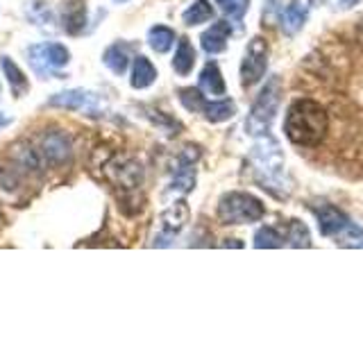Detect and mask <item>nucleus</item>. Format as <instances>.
<instances>
[{"mask_svg":"<svg viewBox=\"0 0 363 340\" xmlns=\"http://www.w3.org/2000/svg\"><path fill=\"white\" fill-rule=\"evenodd\" d=\"M327 130H329V118L320 102L304 98V100H295L289 107L286 120H284V132H286L291 143L315 147L323 143Z\"/></svg>","mask_w":363,"mask_h":340,"instance_id":"nucleus-1","label":"nucleus"},{"mask_svg":"<svg viewBox=\"0 0 363 340\" xmlns=\"http://www.w3.org/2000/svg\"><path fill=\"white\" fill-rule=\"evenodd\" d=\"M266 215V207L250 193H227L218 202V220L223 225H247Z\"/></svg>","mask_w":363,"mask_h":340,"instance_id":"nucleus-2","label":"nucleus"},{"mask_svg":"<svg viewBox=\"0 0 363 340\" xmlns=\"http://www.w3.org/2000/svg\"><path fill=\"white\" fill-rule=\"evenodd\" d=\"M28 62L39 77H64V68L71 64V52L62 43H34L28 48Z\"/></svg>","mask_w":363,"mask_h":340,"instance_id":"nucleus-3","label":"nucleus"},{"mask_svg":"<svg viewBox=\"0 0 363 340\" xmlns=\"http://www.w3.org/2000/svg\"><path fill=\"white\" fill-rule=\"evenodd\" d=\"M279 100H281V82H279V77H270L264 91L259 94L257 102L252 105V111H250V116L245 120V130L250 134L268 132L279 109Z\"/></svg>","mask_w":363,"mask_h":340,"instance_id":"nucleus-4","label":"nucleus"},{"mask_svg":"<svg viewBox=\"0 0 363 340\" xmlns=\"http://www.w3.org/2000/svg\"><path fill=\"white\" fill-rule=\"evenodd\" d=\"M48 102H50V107H60L66 111H79V113H86V116H100V113L105 111V100H102V96L86 89L62 91V94H55Z\"/></svg>","mask_w":363,"mask_h":340,"instance_id":"nucleus-5","label":"nucleus"},{"mask_svg":"<svg viewBox=\"0 0 363 340\" xmlns=\"http://www.w3.org/2000/svg\"><path fill=\"white\" fill-rule=\"evenodd\" d=\"M39 154L48 166H64L73 157V143L62 130H48L39 136Z\"/></svg>","mask_w":363,"mask_h":340,"instance_id":"nucleus-6","label":"nucleus"},{"mask_svg":"<svg viewBox=\"0 0 363 340\" xmlns=\"http://www.w3.org/2000/svg\"><path fill=\"white\" fill-rule=\"evenodd\" d=\"M266 68H268V43L261 37H255L247 43V50L241 64L243 86H255L266 75Z\"/></svg>","mask_w":363,"mask_h":340,"instance_id":"nucleus-7","label":"nucleus"},{"mask_svg":"<svg viewBox=\"0 0 363 340\" xmlns=\"http://www.w3.org/2000/svg\"><path fill=\"white\" fill-rule=\"evenodd\" d=\"M109 177L121 196L125 193L128 198H132L143 184V168L139 162H134V159H118V162L111 164Z\"/></svg>","mask_w":363,"mask_h":340,"instance_id":"nucleus-8","label":"nucleus"},{"mask_svg":"<svg viewBox=\"0 0 363 340\" xmlns=\"http://www.w3.org/2000/svg\"><path fill=\"white\" fill-rule=\"evenodd\" d=\"M255 150H257L255 159H257L259 173H266V177H279L284 168V157L279 152V145L272 139H264L257 143Z\"/></svg>","mask_w":363,"mask_h":340,"instance_id":"nucleus-9","label":"nucleus"},{"mask_svg":"<svg viewBox=\"0 0 363 340\" xmlns=\"http://www.w3.org/2000/svg\"><path fill=\"white\" fill-rule=\"evenodd\" d=\"M159 222H162V232L164 236H175L179 234L182 230H184V225L189 222V207L186 202H173L170 207L162 213V218H159Z\"/></svg>","mask_w":363,"mask_h":340,"instance_id":"nucleus-10","label":"nucleus"},{"mask_svg":"<svg viewBox=\"0 0 363 340\" xmlns=\"http://www.w3.org/2000/svg\"><path fill=\"white\" fill-rule=\"evenodd\" d=\"M230 23L227 21H218V23H213V26L207 30V32H202V37H200V43H202V50L204 52H209V55H218L227 48V39H230Z\"/></svg>","mask_w":363,"mask_h":340,"instance_id":"nucleus-11","label":"nucleus"},{"mask_svg":"<svg viewBox=\"0 0 363 340\" xmlns=\"http://www.w3.org/2000/svg\"><path fill=\"white\" fill-rule=\"evenodd\" d=\"M350 225L347 215L336 207H323L318 211V230L327 238H336Z\"/></svg>","mask_w":363,"mask_h":340,"instance_id":"nucleus-12","label":"nucleus"},{"mask_svg":"<svg viewBox=\"0 0 363 340\" xmlns=\"http://www.w3.org/2000/svg\"><path fill=\"white\" fill-rule=\"evenodd\" d=\"M62 23L68 34H79L86 26V7L84 0H68L62 9Z\"/></svg>","mask_w":363,"mask_h":340,"instance_id":"nucleus-13","label":"nucleus"},{"mask_svg":"<svg viewBox=\"0 0 363 340\" xmlns=\"http://www.w3.org/2000/svg\"><path fill=\"white\" fill-rule=\"evenodd\" d=\"M198 89L202 91L204 96H209V98H220V96H225V79L220 75V68L216 66L213 62H209L207 66L202 68Z\"/></svg>","mask_w":363,"mask_h":340,"instance_id":"nucleus-14","label":"nucleus"},{"mask_svg":"<svg viewBox=\"0 0 363 340\" xmlns=\"http://www.w3.org/2000/svg\"><path fill=\"white\" fill-rule=\"evenodd\" d=\"M130 60H132V48L128 43H123V41L109 45V48L105 50V55H102V62H105V66L116 75H123L125 71H128Z\"/></svg>","mask_w":363,"mask_h":340,"instance_id":"nucleus-15","label":"nucleus"},{"mask_svg":"<svg viewBox=\"0 0 363 340\" xmlns=\"http://www.w3.org/2000/svg\"><path fill=\"white\" fill-rule=\"evenodd\" d=\"M306 14H309V0H291V5L284 9L281 30L286 34H295L304 26Z\"/></svg>","mask_w":363,"mask_h":340,"instance_id":"nucleus-16","label":"nucleus"},{"mask_svg":"<svg viewBox=\"0 0 363 340\" xmlns=\"http://www.w3.org/2000/svg\"><path fill=\"white\" fill-rule=\"evenodd\" d=\"M0 66H3V73H5V79H7V84L11 89V94H14L16 98H21L23 94H28V77L18 68V64L11 60V57L3 55Z\"/></svg>","mask_w":363,"mask_h":340,"instance_id":"nucleus-17","label":"nucleus"},{"mask_svg":"<svg viewBox=\"0 0 363 340\" xmlns=\"http://www.w3.org/2000/svg\"><path fill=\"white\" fill-rule=\"evenodd\" d=\"M157 79V68L147 57H136L132 64V75H130V84L134 89H147Z\"/></svg>","mask_w":363,"mask_h":340,"instance_id":"nucleus-18","label":"nucleus"},{"mask_svg":"<svg viewBox=\"0 0 363 340\" xmlns=\"http://www.w3.org/2000/svg\"><path fill=\"white\" fill-rule=\"evenodd\" d=\"M202 113H204V118H207L209 123H223V120L234 118L236 105H234L232 100H213V102H204Z\"/></svg>","mask_w":363,"mask_h":340,"instance_id":"nucleus-19","label":"nucleus"},{"mask_svg":"<svg viewBox=\"0 0 363 340\" xmlns=\"http://www.w3.org/2000/svg\"><path fill=\"white\" fill-rule=\"evenodd\" d=\"M196 66V50L193 45L189 43V39H182L177 43V52H175V60H173V68L177 75H189Z\"/></svg>","mask_w":363,"mask_h":340,"instance_id":"nucleus-20","label":"nucleus"},{"mask_svg":"<svg viewBox=\"0 0 363 340\" xmlns=\"http://www.w3.org/2000/svg\"><path fill=\"white\" fill-rule=\"evenodd\" d=\"M147 43H150V48L159 55L168 52L170 48H173L175 43V32L166 28V26H155L150 32H147Z\"/></svg>","mask_w":363,"mask_h":340,"instance_id":"nucleus-21","label":"nucleus"},{"mask_svg":"<svg viewBox=\"0 0 363 340\" xmlns=\"http://www.w3.org/2000/svg\"><path fill=\"white\" fill-rule=\"evenodd\" d=\"M213 16V7L209 5V0H196L184 14H182V21L186 26H200V23H207Z\"/></svg>","mask_w":363,"mask_h":340,"instance_id":"nucleus-22","label":"nucleus"},{"mask_svg":"<svg viewBox=\"0 0 363 340\" xmlns=\"http://www.w3.org/2000/svg\"><path fill=\"white\" fill-rule=\"evenodd\" d=\"M286 241L291 247H311V236H309V230H306V225H302L300 220H291Z\"/></svg>","mask_w":363,"mask_h":340,"instance_id":"nucleus-23","label":"nucleus"},{"mask_svg":"<svg viewBox=\"0 0 363 340\" xmlns=\"http://www.w3.org/2000/svg\"><path fill=\"white\" fill-rule=\"evenodd\" d=\"M336 245L340 247H363V230L350 222L343 232L336 236Z\"/></svg>","mask_w":363,"mask_h":340,"instance_id":"nucleus-24","label":"nucleus"},{"mask_svg":"<svg viewBox=\"0 0 363 340\" xmlns=\"http://www.w3.org/2000/svg\"><path fill=\"white\" fill-rule=\"evenodd\" d=\"M255 245L259 249H264V247H281L284 245V236L277 230H272V227H261V230L255 234Z\"/></svg>","mask_w":363,"mask_h":340,"instance_id":"nucleus-25","label":"nucleus"},{"mask_svg":"<svg viewBox=\"0 0 363 340\" xmlns=\"http://www.w3.org/2000/svg\"><path fill=\"white\" fill-rule=\"evenodd\" d=\"M179 102L189 111H202L204 107V96L200 89H182L179 91Z\"/></svg>","mask_w":363,"mask_h":340,"instance_id":"nucleus-26","label":"nucleus"},{"mask_svg":"<svg viewBox=\"0 0 363 340\" xmlns=\"http://www.w3.org/2000/svg\"><path fill=\"white\" fill-rule=\"evenodd\" d=\"M216 3H218L225 14L230 18H234V21L243 18V14L250 7V0H216Z\"/></svg>","mask_w":363,"mask_h":340,"instance_id":"nucleus-27","label":"nucleus"},{"mask_svg":"<svg viewBox=\"0 0 363 340\" xmlns=\"http://www.w3.org/2000/svg\"><path fill=\"white\" fill-rule=\"evenodd\" d=\"M14 168L0 166V188H3V191H14L18 186V173Z\"/></svg>","mask_w":363,"mask_h":340,"instance_id":"nucleus-28","label":"nucleus"},{"mask_svg":"<svg viewBox=\"0 0 363 340\" xmlns=\"http://www.w3.org/2000/svg\"><path fill=\"white\" fill-rule=\"evenodd\" d=\"M9 123H11V118H9V116H5V113H0V130L7 128Z\"/></svg>","mask_w":363,"mask_h":340,"instance_id":"nucleus-29","label":"nucleus"},{"mask_svg":"<svg viewBox=\"0 0 363 340\" xmlns=\"http://www.w3.org/2000/svg\"><path fill=\"white\" fill-rule=\"evenodd\" d=\"M359 3V0H340V5H343L345 9H350V7H354Z\"/></svg>","mask_w":363,"mask_h":340,"instance_id":"nucleus-30","label":"nucleus"},{"mask_svg":"<svg viewBox=\"0 0 363 340\" xmlns=\"http://www.w3.org/2000/svg\"><path fill=\"white\" fill-rule=\"evenodd\" d=\"M357 39H359V43H363V23H361L359 30H357Z\"/></svg>","mask_w":363,"mask_h":340,"instance_id":"nucleus-31","label":"nucleus"},{"mask_svg":"<svg viewBox=\"0 0 363 340\" xmlns=\"http://www.w3.org/2000/svg\"><path fill=\"white\" fill-rule=\"evenodd\" d=\"M0 222H3V211H0Z\"/></svg>","mask_w":363,"mask_h":340,"instance_id":"nucleus-32","label":"nucleus"},{"mask_svg":"<svg viewBox=\"0 0 363 340\" xmlns=\"http://www.w3.org/2000/svg\"><path fill=\"white\" fill-rule=\"evenodd\" d=\"M118 3H123V0H118Z\"/></svg>","mask_w":363,"mask_h":340,"instance_id":"nucleus-33","label":"nucleus"}]
</instances>
